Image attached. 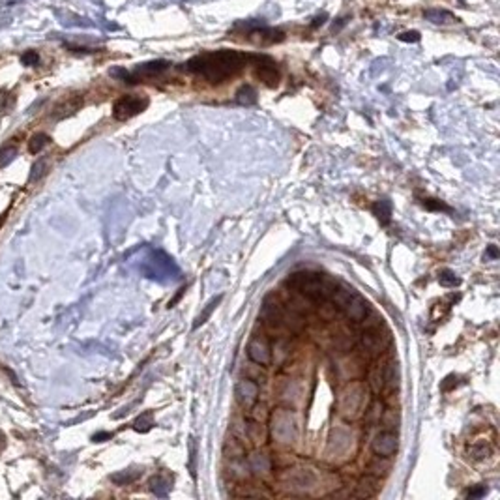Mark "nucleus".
<instances>
[{"mask_svg":"<svg viewBox=\"0 0 500 500\" xmlns=\"http://www.w3.org/2000/svg\"><path fill=\"white\" fill-rule=\"evenodd\" d=\"M330 300H332L334 307L343 311L354 322L364 321L365 315H367V304L360 294L354 293L352 288H336Z\"/></svg>","mask_w":500,"mask_h":500,"instance_id":"7ed1b4c3","label":"nucleus"},{"mask_svg":"<svg viewBox=\"0 0 500 500\" xmlns=\"http://www.w3.org/2000/svg\"><path fill=\"white\" fill-rule=\"evenodd\" d=\"M169 487H171V484H169V482H165V480L161 478V476L150 480V489H152L158 496H165V495H167Z\"/></svg>","mask_w":500,"mask_h":500,"instance_id":"4be33fe9","label":"nucleus"},{"mask_svg":"<svg viewBox=\"0 0 500 500\" xmlns=\"http://www.w3.org/2000/svg\"><path fill=\"white\" fill-rule=\"evenodd\" d=\"M326 19H328L326 13H321L319 17H315V21L311 23V28H317V27H321V25H324V23H326Z\"/></svg>","mask_w":500,"mask_h":500,"instance_id":"2f4dec72","label":"nucleus"},{"mask_svg":"<svg viewBox=\"0 0 500 500\" xmlns=\"http://www.w3.org/2000/svg\"><path fill=\"white\" fill-rule=\"evenodd\" d=\"M81 105H82V98L66 99V101H62V103L56 105L55 111H53V116H55V118H66V116H70V114L75 113Z\"/></svg>","mask_w":500,"mask_h":500,"instance_id":"f8f14e48","label":"nucleus"},{"mask_svg":"<svg viewBox=\"0 0 500 500\" xmlns=\"http://www.w3.org/2000/svg\"><path fill=\"white\" fill-rule=\"evenodd\" d=\"M247 64V56L238 51H216V53H204L197 55L187 62V70L191 73L201 75L208 82L219 85L244 70Z\"/></svg>","mask_w":500,"mask_h":500,"instance_id":"f257e3e1","label":"nucleus"},{"mask_svg":"<svg viewBox=\"0 0 500 500\" xmlns=\"http://www.w3.org/2000/svg\"><path fill=\"white\" fill-rule=\"evenodd\" d=\"M219 302H221V296H216V298H212V300H210V302H208L206 307L202 309V313H201V315H199V317H197L195 324H193V328H195V330H197V328H199V326H201V324H204V322H206V319H208V317H210V315H212V311L216 309V307H218Z\"/></svg>","mask_w":500,"mask_h":500,"instance_id":"6ab92c4d","label":"nucleus"},{"mask_svg":"<svg viewBox=\"0 0 500 500\" xmlns=\"http://www.w3.org/2000/svg\"><path fill=\"white\" fill-rule=\"evenodd\" d=\"M21 60L25 66H38L39 64V56L36 51H28V53H25V55L21 56Z\"/></svg>","mask_w":500,"mask_h":500,"instance_id":"cd10ccee","label":"nucleus"},{"mask_svg":"<svg viewBox=\"0 0 500 500\" xmlns=\"http://www.w3.org/2000/svg\"><path fill=\"white\" fill-rule=\"evenodd\" d=\"M17 156V148L15 147H4L2 150H0V167H6V165L10 163V161H13Z\"/></svg>","mask_w":500,"mask_h":500,"instance_id":"b1692460","label":"nucleus"},{"mask_svg":"<svg viewBox=\"0 0 500 500\" xmlns=\"http://www.w3.org/2000/svg\"><path fill=\"white\" fill-rule=\"evenodd\" d=\"M397 450V436L391 431H381L373 439V451L379 457H390Z\"/></svg>","mask_w":500,"mask_h":500,"instance_id":"1a4fd4ad","label":"nucleus"},{"mask_svg":"<svg viewBox=\"0 0 500 500\" xmlns=\"http://www.w3.org/2000/svg\"><path fill=\"white\" fill-rule=\"evenodd\" d=\"M468 453L474 459H485V457L491 455V448L485 442H480V444H472L468 448Z\"/></svg>","mask_w":500,"mask_h":500,"instance_id":"412c9836","label":"nucleus"},{"mask_svg":"<svg viewBox=\"0 0 500 500\" xmlns=\"http://www.w3.org/2000/svg\"><path fill=\"white\" fill-rule=\"evenodd\" d=\"M139 476V472H135V474H116V476H113V482H116V484H120V485H124V484H128V482H133V480Z\"/></svg>","mask_w":500,"mask_h":500,"instance_id":"c85d7f7f","label":"nucleus"},{"mask_svg":"<svg viewBox=\"0 0 500 500\" xmlns=\"http://www.w3.org/2000/svg\"><path fill=\"white\" fill-rule=\"evenodd\" d=\"M373 212H375V216L379 218V221L386 225V223L390 221V218H391V204H390V201H386V199L379 201L375 204V206H373Z\"/></svg>","mask_w":500,"mask_h":500,"instance_id":"f3484780","label":"nucleus"},{"mask_svg":"<svg viewBox=\"0 0 500 500\" xmlns=\"http://www.w3.org/2000/svg\"><path fill=\"white\" fill-rule=\"evenodd\" d=\"M487 257H491V259H496V257H498V249H496L495 245H489V247H487Z\"/></svg>","mask_w":500,"mask_h":500,"instance_id":"473e14b6","label":"nucleus"},{"mask_svg":"<svg viewBox=\"0 0 500 500\" xmlns=\"http://www.w3.org/2000/svg\"><path fill=\"white\" fill-rule=\"evenodd\" d=\"M287 285L313 302H326L330 300L336 285L322 274L317 272H296L287 279Z\"/></svg>","mask_w":500,"mask_h":500,"instance_id":"f03ea898","label":"nucleus"},{"mask_svg":"<svg viewBox=\"0 0 500 500\" xmlns=\"http://www.w3.org/2000/svg\"><path fill=\"white\" fill-rule=\"evenodd\" d=\"M169 66H171V62H167V60H152V62H147V64L139 66L135 70V73H133V82L139 81L141 77H154V75H159V73H163L165 70H167Z\"/></svg>","mask_w":500,"mask_h":500,"instance_id":"9b49d317","label":"nucleus"},{"mask_svg":"<svg viewBox=\"0 0 500 500\" xmlns=\"http://www.w3.org/2000/svg\"><path fill=\"white\" fill-rule=\"evenodd\" d=\"M255 75H257V79L268 88H276L279 85V81H281L279 68L276 66V62H274L272 58H268V56H261V58H259Z\"/></svg>","mask_w":500,"mask_h":500,"instance_id":"423d86ee","label":"nucleus"},{"mask_svg":"<svg viewBox=\"0 0 500 500\" xmlns=\"http://www.w3.org/2000/svg\"><path fill=\"white\" fill-rule=\"evenodd\" d=\"M148 264H150L152 268L144 266V274H147V278L156 279L159 274H165V276H171V274H174V276H176V274H178V268H176V264L173 262V259L165 255L163 251H154L152 257L148 259Z\"/></svg>","mask_w":500,"mask_h":500,"instance_id":"39448f33","label":"nucleus"},{"mask_svg":"<svg viewBox=\"0 0 500 500\" xmlns=\"http://www.w3.org/2000/svg\"><path fill=\"white\" fill-rule=\"evenodd\" d=\"M234 395H236V401L244 408H253V405L259 399V384L253 382L251 379H244V381H240L236 384Z\"/></svg>","mask_w":500,"mask_h":500,"instance_id":"0eeeda50","label":"nucleus"},{"mask_svg":"<svg viewBox=\"0 0 500 500\" xmlns=\"http://www.w3.org/2000/svg\"><path fill=\"white\" fill-rule=\"evenodd\" d=\"M247 356H249L255 364L268 365L270 362H272V348H270V345H268L264 339L255 337V339H251L249 345H247Z\"/></svg>","mask_w":500,"mask_h":500,"instance_id":"6e6552de","label":"nucleus"},{"mask_svg":"<svg viewBox=\"0 0 500 500\" xmlns=\"http://www.w3.org/2000/svg\"><path fill=\"white\" fill-rule=\"evenodd\" d=\"M379 482H377L375 478H371V476H367V478H362L358 482V491H356V496H373L377 493V489H379Z\"/></svg>","mask_w":500,"mask_h":500,"instance_id":"2eb2a0df","label":"nucleus"},{"mask_svg":"<svg viewBox=\"0 0 500 500\" xmlns=\"http://www.w3.org/2000/svg\"><path fill=\"white\" fill-rule=\"evenodd\" d=\"M485 495V487H476V489L468 491V498H480Z\"/></svg>","mask_w":500,"mask_h":500,"instance_id":"7c9ffc66","label":"nucleus"},{"mask_svg":"<svg viewBox=\"0 0 500 500\" xmlns=\"http://www.w3.org/2000/svg\"><path fill=\"white\" fill-rule=\"evenodd\" d=\"M103 439H111V433H98V435H94V441L96 442H103Z\"/></svg>","mask_w":500,"mask_h":500,"instance_id":"72a5a7b5","label":"nucleus"},{"mask_svg":"<svg viewBox=\"0 0 500 500\" xmlns=\"http://www.w3.org/2000/svg\"><path fill=\"white\" fill-rule=\"evenodd\" d=\"M360 345H362V348H364V352L367 356H375V354L381 352V341H379V337L375 334H364Z\"/></svg>","mask_w":500,"mask_h":500,"instance_id":"4468645a","label":"nucleus"},{"mask_svg":"<svg viewBox=\"0 0 500 500\" xmlns=\"http://www.w3.org/2000/svg\"><path fill=\"white\" fill-rule=\"evenodd\" d=\"M51 139L49 135H45V133H36V135L30 139V142H28V150H30V154H38L41 152V148L45 147V144H49Z\"/></svg>","mask_w":500,"mask_h":500,"instance_id":"aec40b11","label":"nucleus"},{"mask_svg":"<svg viewBox=\"0 0 500 500\" xmlns=\"http://www.w3.org/2000/svg\"><path fill=\"white\" fill-rule=\"evenodd\" d=\"M461 2H463V0H461Z\"/></svg>","mask_w":500,"mask_h":500,"instance_id":"c9c22d12","label":"nucleus"},{"mask_svg":"<svg viewBox=\"0 0 500 500\" xmlns=\"http://www.w3.org/2000/svg\"><path fill=\"white\" fill-rule=\"evenodd\" d=\"M154 425L152 422V412H144L142 416H139V418L135 420V424H133V427H135V431H148L150 427Z\"/></svg>","mask_w":500,"mask_h":500,"instance_id":"5701e85b","label":"nucleus"},{"mask_svg":"<svg viewBox=\"0 0 500 500\" xmlns=\"http://www.w3.org/2000/svg\"><path fill=\"white\" fill-rule=\"evenodd\" d=\"M236 101H238L240 105L257 103V92L249 87V85H245V87H242L238 92H236Z\"/></svg>","mask_w":500,"mask_h":500,"instance_id":"a211bd4d","label":"nucleus"},{"mask_svg":"<svg viewBox=\"0 0 500 500\" xmlns=\"http://www.w3.org/2000/svg\"><path fill=\"white\" fill-rule=\"evenodd\" d=\"M369 386L375 393H381V390L384 388V369L379 365L369 371Z\"/></svg>","mask_w":500,"mask_h":500,"instance_id":"dca6fc26","label":"nucleus"},{"mask_svg":"<svg viewBox=\"0 0 500 500\" xmlns=\"http://www.w3.org/2000/svg\"><path fill=\"white\" fill-rule=\"evenodd\" d=\"M4 221H6V216H0V227L4 225Z\"/></svg>","mask_w":500,"mask_h":500,"instance_id":"f704fd0d","label":"nucleus"},{"mask_svg":"<svg viewBox=\"0 0 500 500\" xmlns=\"http://www.w3.org/2000/svg\"><path fill=\"white\" fill-rule=\"evenodd\" d=\"M148 107V99L141 98V96H122L120 99L114 101L113 107V116L116 120H130L133 116H137L139 113Z\"/></svg>","mask_w":500,"mask_h":500,"instance_id":"20e7f679","label":"nucleus"},{"mask_svg":"<svg viewBox=\"0 0 500 500\" xmlns=\"http://www.w3.org/2000/svg\"><path fill=\"white\" fill-rule=\"evenodd\" d=\"M247 36L262 45L279 44V41L285 39V32H283V30H278V28H255V30H251Z\"/></svg>","mask_w":500,"mask_h":500,"instance_id":"9d476101","label":"nucleus"},{"mask_svg":"<svg viewBox=\"0 0 500 500\" xmlns=\"http://www.w3.org/2000/svg\"><path fill=\"white\" fill-rule=\"evenodd\" d=\"M399 39H401V41H407V44H416V41H420V34L414 32V30H410V32H403V34H399Z\"/></svg>","mask_w":500,"mask_h":500,"instance_id":"c756f323","label":"nucleus"},{"mask_svg":"<svg viewBox=\"0 0 500 500\" xmlns=\"http://www.w3.org/2000/svg\"><path fill=\"white\" fill-rule=\"evenodd\" d=\"M424 206L429 208V210H444V212H450V206H446L444 202L435 201V199H424Z\"/></svg>","mask_w":500,"mask_h":500,"instance_id":"bb28decb","label":"nucleus"},{"mask_svg":"<svg viewBox=\"0 0 500 500\" xmlns=\"http://www.w3.org/2000/svg\"><path fill=\"white\" fill-rule=\"evenodd\" d=\"M45 169H47V163H45L44 159L36 161V163L32 165V169H30V176H28V180H30V182H38V180L45 174Z\"/></svg>","mask_w":500,"mask_h":500,"instance_id":"393cba45","label":"nucleus"},{"mask_svg":"<svg viewBox=\"0 0 500 500\" xmlns=\"http://www.w3.org/2000/svg\"><path fill=\"white\" fill-rule=\"evenodd\" d=\"M424 17L435 25H450L455 21V15H451V11L448 10H425Z\"/></svg>","mask_w":500,"mask_h":500,"instance_id":"ddd939ff","label":"nucleus"},{"mask_svg":"<svg viewBox=\"0 0 500 500\" xmlns=\"http://www.w3.org/2000/svg\"><path fill=\"white\" fill-rule=\"evenodd\" d=\"M439 281L444 287H455V285H459V278L451 270H442L441 276H439Z\"/></svg>","mask_w":500,"mask_h":500,"instance_id":"a878e982","label":"nucleus"}]
</instances>
